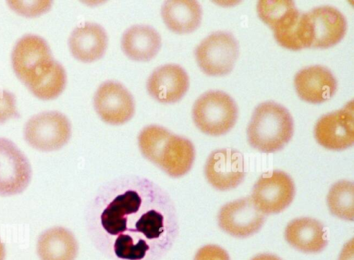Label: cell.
Instances as JSON below:
<instances>
[{
	"mask_svg": "<svg viewBox=\"0 0 354 260\" xmlns=\"http://www.w3.org/2000/svg\"><path fill=\"white\" fill-rule=\"evenodd\" d=\"M94 106L106 122L119 124L128 121L133 115L135 104L130 92L120 82L106 81L94 95Z\"/></svg>",
	"mask_w": 354,
	"mask_h": 260,
	"instance_id": "obj_13",
	"label": "cell"
},
{
	"mask_svg": "<svg viewBox=\"0 0 354 260\" xmlns=\"http://www.w3.org/2000/svg\"><path fill=\"white\" fill-rule=\"evenodd\" d=\"M138 145L147 159L173 177L187 173L194 160L195 150L192 142L160 126L145 127L138 136Z\"/></svg>",
	"mask_w": 354,
	"mask_h": 260,
	"instance_id": "obj_3",
	"label": "cell"
},
{
	"mask_svg": "<svg viewBox=\"0 0 354 260\" xmlns=\"http://www.w3.org/2000/svg\"><path fill=\"white\" fill-rule=\"evenodd\" d=\"M243 154L232 149H220L209 156L205 166L208 182L216 189L228 190L237 187L245 174Z\"/></svg>",
	"mask_w": 354,
	"mask_h": 260,
	"instance_id": "obj_15",
	"label": "cell"
},
{
	"mask_svg": "<svg viewBox=\"0 0 354 260\" xmlns=\"http://www.w3.org/2000/svg\"><path fill=\"white\" fill-rule=\"evenodd\" d=\"M251 260H281L278 257L270 254H260L254 257H253Z\"/></svg>",
	"mask_w": 354,
	"mask_h": 260,
	"instance_id": "obj_28",
	"label": "cell"
},
{
	"mask_svg": "<svg viewBox=\"0 0 354 260\" xmlns=\"http://www.w3.org/2000/svg\"><path fill=\"white\" fill-rule=\"evenodd\" d=\"M121 46L124 53L131 59L147 61L158 52L161 46V37L152 26L134 25L124 32Z\"/></svg>",
	"mask_w": 354,
	"mask_h": 260,
	"instance_id": "obj_20",
	"label": "cell"
},
{
	"mask_svg": "<svg viewBox=\"0 0 354 260\" xmlns=\"http://www.w3.org/2000/svg\"><path fill=\"white\" fill-rule=\"evenodd\" d=\"M31 175L26 155L12 141L0 138V195L21 193L28 187Z\"/></svg>",
	"mask_w": 354,
	"mask_h": 260,
	"instance_id": "obj_11",
	"label": "cell"
},
{
	"mask_svg": "<svg viewBox=\"0 0 354 260\" xmlns=\"http://www.w3.org/2000/svg\"><path fill=\"white\" fill-rule=\"evenodd\" d=\"M239 55V45L230 32L217 31L206 37L195 49V57L201 69L209 75L229 73Z\"/></svg>",
	"mask_w": 354,
	"mask_h": 260,
	"instance_id": "obj_8",
	"label": "cell"
},
{
	"mask_svg": "<svg viewBox=\"0 0 354 260\" xmlns=\"http://www.w3.org/2000/svg\"><path fill=\"white\" fill-rule=\"evenodd\" d=\"M6 256V250L4 244L0 239V260H4Z\"/></svg>",
	"mask_w": 354,
	"mask_h": 260,
	"instance_id": "obj_29",
	"label": "cell"
},
{
	"mask_svg": "<svg viewBox=\"0 0 354 260\" xmlns=\"http://www.w3.org/2000/svg\"><path fill=\"white\" fill-rule=\"evenodd\" d=\"M16 107V98L13 93L0 89V122L11 118L19 117Z\"/></svg>",
	"mask_w": 354,
	"mask_h": 260,
	"instance_id": "obj_25",
	"label": "cell"
},
{
	"mask_svg": "<svg viewBox=\"0 0 354 260\" xmlns=\"http://www.w3.org/2000/svg\"><path fill=\"white\" fill-rule=\"evenodd\" d=\"M264 214L253 203L251 197L235 200L224 205L218 215L220 228L236 237H247L257 232L263 225Z\"/></svg>",
	"mask_w": 354,
	"mask_h": 260,
	"instance_id": "obj_14",
	"label": "cell"
},
{
	"mask_svg": "<svg viewBox=\"0 0 354 260\" xmlns=\"http://www.w3.org/2000/svg\"><path fill=\"white\" fill-rule=\"evenodd\" d=\"M294 195L292 178L282 171L274 170L259 177L253 187L251 198L263 214H276L291 203Z\"/></svg>",
	"mask_w": 354,
	"mask_h": 260,
	"instance_id": "obj_9",
	"label": "cell"
},
{
	"mask_svg": "<svg viewBox=\"0 0 354 260\" xmlns=\"http://www.w3.org/2000/svg\"><path fill=\"white\" fill-rule=\"evenodd\" d=\"M285 238L292 247L307 253L319 252L327 244L323 225L309 217L290 221L286 228Z\"/></svg>",
	"mask_w": 354,
	"mask_h": 260,
	"instance_id": "obj_19",
	"label": "cell"
},
{
	"mask_svg": "<svg viewBox=\"0 0 354 260\" xmlns=\"http://www.w3.org/2000/svg\"><path fill=\"white\" fill-rule=\"evenodd\" d=\"M315 137L319 145L331 150H343L354 142V108L351 100L342 109L322 116L317 122Z\"/></svg>",
	"mask_w": 354,
	"mask_h": 260,
	"instance_id": "obj_10",
	"label": "cell"
},
{
	"mask_svg": "<svg viewBox=\"0 0 354 260\" xmlns=\"http://www.w3.org/2000/svg\"><path fill=\"white\" fill-rule=\"evenodd\" d=\"M77 250L73 234L62 227L46 230L39 237L37 245L41 260H75Z\"/></svg>",
	"mask_w": 354,
	"mask_h": 260,
	"instance_id": "obj_22",
	"label": "cell"
},
{
	"mask_svg": "<svg viewBox=\"0 0 354 260\" xmlns=\"http://www.w3.org/2000/svg\"><path fill=\"white\" fill-rule=\"evenodd\" d=\"M68 118L58 111H45L31 116L26 122L24 136L32 147L44 151L57 150L69 140Z\"/></svg>",
	"mask_w": 354,
	"mask_h": 260,
	"instance_id": "obj_7",
	"label": "cell"
},
{
	"mask_svg": "<svg viewBox=\"0 0 354 260\" xmlns=\"http://www.w3.org/2000/svg\"><path fill=\"white\" fill-rule=\"evenodd\" d=\"M327 203L330 212L342 219L353 221L354 217V186L348 180H340L330 189Z\"/></svg>",
	"mask_w": 354,
	"mask_h": 260,
	"instance_id": "obj_23",
	"label": "cell"
},
{
	"mask_svg": "<svg viewBox=\"0 0 354 260\" xmlns=\"http://www.w3.org/2000/svg\"><path fill=\"white\" fill-rule=\"evenodd\" d=\"M238 109L234 100L221 91H209L202 94L194 102L193 120L203 133L220 136L235 124Z\"/></svg>",
	"mask_w": 354,
	"mask_h": 260,
	"instance_id": "obj_5",
	"label": "cell"
},
{
	"mask_svg": "<svg viewBox=\"0 0 354 260\" xmlns=\"http://www.w3.org/2000/svg\"><path fill=\"white\" fill-rule=\"evenodd\" d=\"M294 83L299 98L315 104L329 100L337 89L334 75L327 68L319 65L300 70L295 77Z\"/></svg>",
	"mask_w": 354,
	"mask_h": 260,
	"instance_id": "obj_17",
	"label": "cell"
},
{
	"mask_svg": "<svg viewBox=\"0 0 354 260\" xmlns=\"http://www.w3.org/2000/svg\"><path fill=\"white\" fill-rule=\"evenodd\" d=\"M339 260H353V241L351 240V244L348 243L344 247Z\"/></svg>",
	"mask_w": 354,
	"mask_h": 260,
	"instance_id": "obj_27",
	"label": "cell"
},
{
	"mask_svg": "<svg viewBox=\"0 0 354 260\" xmlns=\"http://www.w3.org/2000/svg\"><path fill=\"white\" fill-rule=\"evenodd\" d=\"M9 6L17 12L33 17L47 11L51 6L50 0H8Z\"/></svg>",
	"mask_w": 354,
	"mask_h": 260,
	"instance_id": "obj_24",
	"label": "cell"
},
{
	"mask_svg": "<svg viewBox=\"0 0 354 260\" xmlns=\"http://www.w3.org/2000/svg\"><path fill=\"white\" fill-rule=\"evenodd\" d=\"M194 260H230L227 252L216 245H207L200 248Z\"/></svg>",
	"mask_w": 354,
	"mask_h": 260,
	"instance_id": "obj_26",
	"label": "cell"
},
{
	"mask_svg": "<svg viewBox=\"0 0 354 260\" xmlns=\"http://www.w3.org/2000/svg\"><path fill=\"white\" fill-rule=\"evenodd\" d=\"M305 14L310 47L326 48L337 44L344 37L346 21L336 8L322 6Z\"/></svg>",
	"mask_w": 354,
	"mask_h": 260,
	"instance_id": "obj_12",
	"label": "cell"
},
{
	"mask_svg": "<svg viewBox=\"0 0 354 260\" xmlns=\"http://www.w3.org/2000/svg\"><path fill=\"white\" fill-rule=\"evenodd\" d=\"M108 37L104 28L93 22H84L76 26L68 38V46L77 59L90 62L98 59L104 53Z\"/></svg>",
	"mask_w": 354,
	"mask_h": 260,
	"instance_id": "obj_18",
	"label": "cell"
},
{
	"mask_svg": "<svg viewBox=\"0 0 354 260\" xmlns=\"http://www.w3.org/2000/svg\"><path fill=\"white\" fill-rule=\"evenodd\" d=\"M293 134V120L283 106L266 102L254 109L247 129L248 140L254 149L272 153L282 149Z\"/></svg>",
	"mask_w": 354,
	"mask_h": 260,
	"instance_id": "obj_4",
	"label": "cell"
},
{
	"mask_svg": "<svg viewBox=\"0 0 354 260\" xmlns=\"http://www.w3.org/2000/svg\"><path fill=\"white\" fill-rule=\"evenodd\" d=\"M161 15L170 30L178 33H187L199 26L202 9L195 0H167L162 6Z\"/></svg>",
	"mask_w": 354,
	"mask_h": 260,
	"instance_id": "obj_21",
	"label": "cell"
},
{
	"mask_svg": "<svg viewBox=\"0 0 354 260\" xmlns=\"http://www.w3.org/2000/svg\"><path fill=\"white\" fill-rule=\"evenodd\" d=\"M187 72L180 65L167 64L156 68L147 82L149 93L156 100L165 103L178 101L189 88Z\"/></svg>",
	"mask_w": 354,
	"mask_h": 260,
	"instance_id": "obj_16",
	"label": "cell"
},
{
	"mask_svg": "<svg viewBox=\"0 0 354 260\" xmlns=\"http://www.w3.org/2000/svg\"><path fill=\"white\" fill-rule=\"evenodd\" d=\"M257 10L259 18L273 30L276 41L290 50L302 49L299 41L302 12L290 0H261Z\"/></svg>",
	"mask_w": 354,
	"mask_h": 260,
	"instance_id": "obj_6",
	"label": "cell"
},
{
	"mask_svg": "<svg viewBox=\"0 0 354 260\" xmlns=\"http://www.w3.org/2000/svg\"><path fill=\"white\" fill-rule=\"evenodd\" d=\"M88 230L121 259L143 260L169 247L178 232L174 205L147 178H116L102 186L88 207Z\"/></svg>",
	"mask_w": 354,
	"mask_h": 260,
	"instance_id": "obj_1",
	"label": "cell"
},
{
	"mask_svg": "<svg viewBox=\"0 0 354 260\" xmlns=\"http://www.w3.org/2000/svg\"><path fill=\"white\" fill-rule=\"evenodd\" d=\"M17 77L36 96L56 90L65 69L52 55L47 41L35 34H26L15 43L11 54Z\"/></svg>",
	"mask_w": 354,
	"mask_h": 260,
	"instance_id": "obj_2",
	"label": "cell"
}]
</instances>
